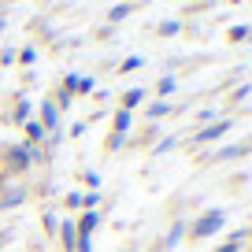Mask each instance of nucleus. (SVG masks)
<instances>
[{"mask_svg":"<svg viewBox=\"0 0 252 252\" xmlns=\"http://www.w3.org/2000/svg\"><path fill=\"white\" fill-rule=\"evenodd\" d=\"M134 8H137V4H130V0L111 4V8H108V23H123V19H130V15H134Z\"/></svg>","mask_w":252,"mask_h":252,"instance_id":"obj_9","label":"nucleus"},{"mask_svg":"<svg viewBox=\"0 0 252 252\" xmlns=\"http://www.w3.org/2000/svg\"><path fill=\"white\" fill-rule=\"evenodd\" d=\"M71 100H74V93H71V89H63V86H60V93L52 96V104H56L60 111H67V108H71Z\"/></svg>","mask_w":252,"mask_h":252,"instance_id":"obj_20","label":"nucleus"},{"mask_svg":"<svg viewBox=\"0 0 252 252\" xmlns=\"http://www.w3.org/2000/svg\"><path fill=\"white\" fill-rule=\"evenodd\" d=\"M230 119H215V123H208V126H200L197 130V137H193V145H208V141H219V137H226L230 134Z\"/></svg>","mask_w":252,"mask_h":252,"instance_id":"obj_2","label":"nucleus"},{"mask_svg":"<svg viewBox=\"0 0 252 252\" xmlns=\"http://www.w3.org/2000/svg\"><path fill=\"white\" fill-rule=\"evenodd\" d=\"M186 230H189V226H186V222H182V219L174 222V226H171V234H167V249H174V245H178V237L186 234Z\"/></svg>","mask_w":252,"mask_h":252,"instance_id":"obj_22","label":"nucleus"},{"mask_svg":"<svg viewBox=\"0 0 252 252\" xmlns=\"http://www.w3.org/2000/svg\"><path fill=\"white\" fill-rule=\"evenodd\" d=\"M0 8H4V0H0Z\"/></svg>","mask_w":252,"mask_h":252,"instance_id":"obj_33","label":"nucleus"},{"mask_svg":"<svg viewBox=\"0 0 252 252\" xmlns=\"http://www.w3.org/2000/svg\"><path fill=\"white\" fill-rule=\"evenodd\" d=\"M19 60H23V63H33V60H37V48H33V45H26L23 52H19Z\"/></svg>","mask_w":252,"mask_h":252,"instance_id":"obj_26","label":"nucleus"},{"mask_svg":"<svg viewBox=\"0 0 252 252\" xmlns=\"http://www.w3.org/2000/svg\"><path fill=\"white\" fill-rule=\"evenodd\" d=\"M74 252H93V237H82V234H78V245H74Z\"/></svg>","mask_w":252,"mask_h":252,"instance_id":"obj_27","label":"nucleus"},{"mask_svg":"<svg viewBox=\"0 0 252 252\" xmlns=\"http://www.w3.org/2000/svg\"><path fill=\"white\" fill-rule=\"evenodd\" d=\"M37 123L45 126V130H60V108H56L52 100H41V108H37Z\"/></svg>","mask_w":252,"mask_h":252,"instance_id":"obj_5","label":"nucleus"},{"mask_svg":"<svg viewBox=\"0 0 252 252\" xmlns=\"http://www.w3.org/2000/svg\"><path fill=\"white\" fill-rule=\"evenodd\" d=\"M174 86H178V82H174V74H163V78L156 82V93H159V100H167V96L174 93Z\"/></svg>","mask_w":252,"mask_h":252,"instance_id":"obj_14","label":"nucleus"},{"mask_svg":"<svg viewBox=\"0 0 252 252\" xmlns=\"http://www.w3.org/2000/svg\"><path fill=\"white\" fill-rule=\"evenodd\" d=\"M82 197H86L82 189H71V193L63 197V204H67V208H71V212H74V208H82Z\"/></svg>","mask_w":252,"mask_h":252,"instance_id":"obj_23","label":"nucleus"},{"mask_svg":"<svg viewBox=\"0 0 252 252\" xmlns=\"http://www.w3.org/2000/svg\"><path fill=\"white\" fill-rule=\"evenodd\" d=\"M249 152H252V141H241V145H222V149L215 152L212 159H219V163H234V159L249 156Z\"/></svg>","mask_w":252,"mask_h":252,"instance_id":"obj_4","label":"nucleus"},{"mask_svg":"<svg viewBox=\"0 0 252 252\" xmlns=\"http://www.w3.org/2000/svg\"><path fill=\"white\" fill-rule=\"evenodd\" d=\"M45 126L37 123V119H26V145H33V149H37V141H45Z\"/></svg>","mask_w":252,"mask_h":252,"instance_id":"obj_10","label":"nucleus"},{"mask_svg":"<svg viewBox=\"0 0 252 252\" xmlns=\"http://www.w3.org/2000/svg\"><path fill=\"white\" fill-rule=\"evenodd\" d=\"M249 41H252V37H249Z\"/></svg>","mask_w":252,"mask_h":252,"instance_id":"obj_37","label":"nucleus"},{"mask_svg":"<svg viewBox=\"0 0 252 252\" xmlns=\"http://www.w3.org/2000/svg\"><path fill=\"white\" fill-rule=\"evenodd\" d=\"M56 234H60L63 249H67V252H74V245H78V230H74V222H71V219H63V222H60V230H56Z\"/></svg>","mask_w":252,"mask_h":252,"instance_id":"obj_7","label":"nucleus"},{"mask_svg":"<svg viewBox=\"0 0 252 252\" xmlns=\"http://www.w3.org/2000/svg\"><path fill=\"white\" fill-rule=\"evenodd\" d=\"M245 237H249V230H237V234L230 237L226 245H219V249H215V252H241V241H245Z\"/></svg>","mask_w":252,"mask_h":252,"instance_id":"obj_15","label":"nucleus"},{"mask_svg":"<svg viewBox=\"0 0 252 252\" xmlns=\"http://www.w3.org/2000/svg\"><path fill=\"white\" fill-rule=\"evenodd\" d=\"M178 30H182V23H178V19H163V23L156 26V33H159V37H174Z\"/></svg>","mask_w":252,"mask_h":252,"instance_id":"obj_19","label":"nucleus"},{"mask_svg":"<svg viewBox=\"0 0 252 252\" xmlns=\"http://www.w3.org/2000/svg\"><path fill=\"white\" fill-rule=\"evenodd\" d=\"M93 89H96L93 74H78V82H74V96H78V93H93Z\"/></svg>","mask_w":252,"mask_h":252,"instance_id":"obj_18","label":"nucleus"},{"mask_svg":"<svg viewBox=\"0 0 252 252\" xmlns=\"http://www.w3.org/2000/svg\"><path fill=\"white\" fill-rule=\"evenodd\" d=\"M30 119V100H19L15 104V123H26Z\"/></svg>","mask_w":252,"mask_h":252,"instance_id":"obj_24","label":"nucleus"},{"mask_svg":"<svg viewBox=\"0 0 252 252\" xmlns=\"http://www.w3.org/2000/svg\"><path fill=\"white\" fill-rule=\"evenodd\" d=\"M130 4H134V0H130Z\"/></svg>","mask_w":252,"mask_h":252,"instance_id":"obj_36","label":"nucleus"},{"mask_svg":"<svg viewBox=\"0 0 252 252\" xmlns=\"http://www.w3.org/2000/svg\"><path fill=\"white\" fill-rule=\"evenodd\" d=\"M37 156H41V152L33 149V145H26V141H23V145H15V149L8 152V163L15 167V171H26V167H30Z\"/></svg>","mask_w":252,"mask_h":252,"instance_id":"obj_3","label":"nucleus"},{"mask_svg":"<svg viewBox=\"0 0 252 252\" xmlns=\"http://www.w3.org/2000/svg\"><path fill=\"white\" fill-rule=\"evenodd\" d=\"M193 4H197V0H193Z\"/></svg>","mask_w":252,"mask_h":252,"instance_id":"obj_35","label":"nucleus"},{"mask_svg":"<svg viewBox=\"0 0 252 252\" xmlns=\"http://www.w3.org/2000/svg\"><path fill=\"white\" fill-rule=\"evenodd\" d=\"M123 145H126V137H115V134L108 137V149H111V152H115V149H123Z\"/></svg>","mask_w":252,"mask_h":252,"instance_id":"obj_29","label":"nucleus"},{"mask_svg":"<svg viewBox=\"0 0 252 252\" xmlns=\"http://www.w3.org/2000/svg\"><path fill=\"white\" fill-rule=\"evenodd\" d=\"M130 130H134V111L119 108V111H115V119H111V134H115V137H126Z\"/></svg>","mask_w":252,"mask_h":252,"instance_id":"obj_6","label":"nucleus"},{"mask_svg":"<svg viewBox=\"0 0 252 252\" xmlns=\"http://www.w3.org/2000/svg\"><path fill=\"white\" fill-rule=\"evenodd\" d=\"M96 226H100V212H82V219H78V226H74V230H78L82 237H93Z\"/></svg>","mask_w":252,"mask_h":252,"instance_id":"obj_8","label":"nucleus"},{"mask_svg":"<svg viewBox=\"0 0 252 252\" xmlns=\"http://www.w3.org/2000/svg\"><path fill=\"white\" fill-rule=\"evenodd\" d=\"M119 252H126V249H119Z\"/></svg>","mask_w":252,"mask_h":252,"instance_id":"obj_34","label":"nucleus"},{"mask_svg":"<svg viewBox=\"0 0 252 252\" xmlns=\"http://www.w3.org/2000/svg\"><path fill=\"white\" fill-rule=\"evenodd\" d=\"M234 4H245V0H234Z\"/></svg>","mask_w":252,"mask_h":252,"instance_id":"obj_32","label":"nucleus"},{"mask_svg":"<svg viewBox=\"0 0 252 252\" xmlns=\"http://www.w3.org/2000/svg\"><path fill=\"white\" fill-rule=\"evenodd\" d=\"M222 226H226V212H222V208H208L204 215H197V219H193L189 234H193V241H204V237H215Z\"/></svg>","mask_w":252,"mask_h":252,"instance_id":"obj_1","label":"nucleus"},{"mask_svg":"<svg viewBox=\"0 0 252 252\" xmlns=\"http://www.w3.org/2000/svg\"><path fill=\"white\" fill-rule=\"evenodd\" d=\"M23 200H26V193H23V189H8V193L0 197V212H4V208H15V204H23Z\"/></svg>","mask_w":252,"mask_h":252,"instance_id":"obj_13","label":"nucleus"},{"mask_svg":"<svg viewBox=\"0 0 252 252\" xmlns=\"http://www.w3.org/2000/svg\"><path fill=\"white\" fill-rule=\"evenodd\" d=\"M100 204V193H96V189H89L86 197H82V208H96Z\"/></svg>","mask_w":252,"mask_h":252,"instance_id":"obj_25","label":"nucleus"},{"mask_svg":"<svg viewBox=\"0 0 252 252\" xmlns=\"http://www.w3.org/2000/svg\"><path fill=\"white\" fill-rule=\"evenodd\" d=\"M145 104V89H126L123 93V104H119V108H126V111H137Z\"/></svg>","mask_w":252,"mask_h":252,"instance_id":"obj_11","label":"nucleus"},{"mask_svg":"<svg viewBox=\"0 0 252 252\" xmlns=\"http://www.w3.org/2000/svg\"><path fill=\"white\" fill-rule=\"evenodd\" d=\"M174 145H178V141H174V137H167V141H159V145H156V152H171Z\"/></svg>","mask_w":252,"mask_h":252,"instance_id":"obj_30","label":"nucleus"},{"mask_svg":"<svg viewBox=\"0 0 252 252\" xmlns=\"http://www.w3.org/2000/svg\"><path fill=\"white\" fill-rule=\"evenodd\" d=\"M4 245H8V234H4V230H0V249H4Z\"/></svg>","mask_w":252,"mask_h":252,"instance_id":"obj_31","label":"nucleus"},{"mask_svg":"<svg viewBox=\"0 0 252 252\" xmlns=\"http://www.w3.org/2000/svg\"><path fill=\"white\" fill-rule=\"evenodd\" d=\"M41 226H45V234H56V230H60V215L45 212V215H41Z\"/></svg>","mask_w":252,"mask_h":252,"instance_id":"obj_21","label":"nucleus"},{"mask_svg":"<svg viewBox=\"0 0 252 252\" xmlns=\"http://www.w3.org/2000/svg\"><path fill=\"white\" fill-rule=\"evenodd\" d=\"M145 111H149V119H163V115H171V100H152Z\"/></svg>","mask_w":252,"mask_h":252,"instance_id":"obj_17","label":"nucleus"},{"mask_svg":"<svg viewBox=\"0 0 252 252\" xmlns=\"http://www.w3.org/2000/svg\"><path fill=\"white\" fill-rule=\"evenodd\" d=\"M141 67H145L141 56H126V60L119 63V74H134V71H141Z\"/></svg>","mask_w":252,"mask_h":252,"instance_id":"obj_16","label":"nucleus"},{"mask_svg":"<svg viewBox=\"0 0 252 252\" xmlns=\"http://www.w3.org/2000/svg\"><path fill=\"white\" fill-rule=\"evenodd\" d=\"M249 37H252V26H245V23H237V26L226 30V41H234V45H241V41H249Z\"/></svg>","mask_w":252,"mask_h":252,"instance_id":"obj_12","label":"nucleus"},{"mask_svg":"<svg viewBox=\"0 0 252 252\" xmlns=\"http://www.w3.org/2000/svg\"><path fill=\"white\" fill-rule=\"evenodd\" d=\"M86 182H89V189H96V193H100V174H96V171H89Z\"/></svg>","mask_w":252,"mask_h":252,"instance_id":"obj_28","label":"nucleus"}]
</instances>
